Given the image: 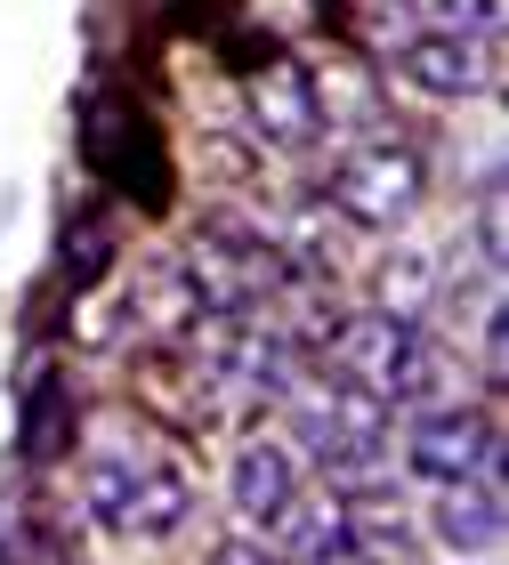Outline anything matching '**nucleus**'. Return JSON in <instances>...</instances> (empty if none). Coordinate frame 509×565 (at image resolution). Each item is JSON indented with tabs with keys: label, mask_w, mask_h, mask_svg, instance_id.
Segmentation results:
<instances>
[{
	"label": "nucleus",
	"mask_w": 509,
	"mask_h": 565,
	"mask_svg": "<svg viewBox=\"0 0 509 565\" xmlns=\"http://www.w3.org/2000/svg\"><path fill=\"white\" fill-rule=\"evenodd\" d=\"M202 316H259V307L291 299V267L284 250L267 243V226H243V218H202V235L178 250Z\"/></svg>",
	"instance_id": "39448f33"
},
{
	"label": "nucleus",
	"mask_w": 509,
	"mask_h": 565,
	"mask_svg": "<svg viewBox=\"0 0 509 565\" xmlns=\"http://www.w3.org/2000/svg\"><path fill=\"white\" fill-rule=\"evenodd\" d=\"M284 445L299 460H316V477L332 493H364V484H389V404L364 396L356 380H340L332 364L299 372L284 396Z\"/></svg>",
	"instance_id": "f03ea898"
},
{
	"label": "nucleus",
	"mask_w": 509,
	"mask_h": 565,
	"mask_svg": "<svg viewBox=\"0 0 509 565\" xmlns=\"http://www.w3.org/2000/svg\"><path fill=\"white\" fill-rule=\"evenodd\" d=\"M73 445H82V388H73L57 364H33L24 404H17V452H24V469H57Z\"/></svg>",
	"instance_id": "9d476101"
},
{
	"label": "nucleus",
	"mask_w": 509,
	"mask_h": 565,
	"mask_svg": "<svg viewBox=\"0 0 509 565\" xmlns=\"http://www.w3.org/2000/svg\"><path fill=\"white\" fill-rule=\"evenodd\" d=\"M437 282H445V267H437V250H421V243H389L380 250V275H372V307H389V316H428L437 307Z\"/></svg>",
	"instance_id": "dca6fc26"
},
{
	"label": "nucleus",
	"mask_w": 509,
	"mask_h": 565,
	"mask_svg": "<svg viewBox=\"0 0 509 565\" xmlns=\"http://www.w3.org/2000/svg\"><path fill=\"white\" fill-rule=\"evenodd\" d=\"M308 493V460H299L284 436H243L235 460H226V509L251 533H275V518Z\"/></svg>",
	"instance_id": "1a4fd4ad"
},
{
	"label": "nucleus",
	"mask_w": 509,
	"mask_h": 565,
	"mask_svg": "<svg viewBox=\"0 0 509 565\" xmlns=\"http://www.w3.org/2000/svg\"><path fill=\"white\" fill-rule=\"evenodd\" d=\"M73 146H82V170L121 202V211L162 218L178 202V153L162 138L155 106H146L130 82H114V73H106V82L82 89V106H73Z\"/></svg>",
	"instance_id": "f257e3e1"
},
{
	"label": "nucleus",
	"mask_w": 509,
	"mask_h": 565,
	"mask_svg": "<svg viewBox=\"0 0 509 565\" xmlns=\"http://www.w3.org/2000/svg\"><path fill=\"white\" fill-rule=\"evenodd\" d=\"M243 121H251V138L275 146V153H299V146H316L332 121H324V97H316V73L291 57V49H275L267 65H251V82H243Z\"/></svg>",
	"instance_id": "0eeeda50"
},
{
	"label": "nucleus",
	"mask_w": 509,
	"mask_h": 565,
	"mask_svg": "<svg viewBox=\"0 0 509 565\" xmlns=\"http://www.w3.org/2000/svg\"><path fill=\"white\" fill-rule=\"evenodd\" d=\"M428 533L453 550V557H501L509 542V501H501V477H469V484H437V509H428Z\"/></svg>",
	"instance_id": "9b49d317"
},
{
	"label": "nucleus",
	"mask_w": 509,
	"mask_h": 565,
	"mask_svg": "<svg viewBox=\"0 0 509 565\" xmlns=\"http://www.w3.org/2000/svg\"><path fill=\"white\" fill-rule=\"evenodd\" d=\"M340 24H348L356 57H396V49L428 24V9L421 0H364V9H340Z\"/></svg>",
	"instance_id": "f3484780"
},
{
	"label": "nucleus",
	"mask_w": 509,
	"mask_h": 565,
	"mask_svg": "<svg viewBox=\"0 0 509 565\" xmlns=\"http://www.w3.org/2000/svg\"><path fill=\"white\" fill-rule=\"evenodd\" d=\"M121 250H130V235H121L114 202L65 211V235H57V282H65V299H97V291H106V275L121 267Z\"/></svg>",
	"instance_id": "f8f14e48"
},
{
	"label": "nucleus",
	"mask_w": 509,
	"mask_h": 565,
	"mask_svg": "<svg viewBox=\"0 0 509 565\" xmlns=\"http://www.w3.org/2000/svg\"><path fill=\"white\" fill-rule=\"evenodd\" d=\"M396 460H404V477H421V484L501 477V420L477 413V404H404Z\"/></svg>",
	"instance_id": "423d86ee"
},
{
	"label": "nucleus",
	"mask_w": 509,
	"mask_h": 565,
	"mask_svg": "<svg viewBox=\"0 0 509 565\" xmlns=\"http://www.w3.org/2000/svg\"><path fill=\"white\" fill-rule=\"evenodd\" d=\"M275 557L284 565H364L340 493H299L284 518H275Z\"/></svg>",
	"instance_id": "4468645a"
},
{
	"label": "nucleus",
	"mask_w": 509,
	"mask_h": 565,
	"mask_svg": "<svg viewBox=\"0 0 509 565\" xmlns=\"http://www.w3.org/2000/svg\"><path fill=\"white\" fill-rule=\"evenodd\" d=\"M211 565H284V557H275V542H251V533H226V542H211Z\"/></svg>",
	"instance_id": "6ab92c4d"
},
{
	"label": "nucleus",
	"mask_w": 509,
	"mask_h": 565,
	"mask_svg": "<svg viewBox=\"0 0 509 565\" xmlns=\"http://www.w3.org/2000/svg\"><path fill=\"white\" fill-rule=\"evenodd\" d=\"M421 194H428V162H421L413 138H396V121L348 138L332 178H324V202L348 218V235H396L421 211Z\"/></svg>",
	"instance_id": "20e7f679"
},
{
	"label": "nucleus",
	"mask_w": 509,
	"mask_h": 565,
	"mask_svg": "<svg viewBox=\"0 0 509 565\" xmlns=\"http://www.w3.org/2000/svg\"><path fill=\"white\" fill-rule=\"evenodd\" d=\"M389 65H396L404 89L437 97V106H477V97L494 89V41L486 33H453V24H421Z\"/></svg>",
	"instance_id": "6e6552de"
},
{
	"label": "nucleus",
	"mask_w": 509,
	"mask_h": 565,
	"mask_svg": "<svg viewBox=\"0 0 509 565\" xmlns=\"http://www.w3.org/2000/svg\"><path fill=\"white\" fill-rule=\"evenodd\" d=\"M130 323L146 331V340H187V331L202 323V299L178 259H146L138 282H130Z\"/></svg>",
	"instance_id": "2eb2a0df"
},
{
	"label": "nucleus",
	"mask_w": 509,
	"mask_h": 565,
	"mask_svg": "<svg viewBox=\"0 0 509 565\" xmlns=\"http://www.w3.org/2000/svg\"><path fill=\"white\" fill-rule=\"evenodd\" d=\"M187 518H194V484H187V469H170V460L155 452V460L138 469V484L114 501L106 533H121V542H170Z\"/></svg>",
	"instance_id": "ddd939ff"
},
{
	"label": "nucleus",
	"mask_w": 509,
	"mask_h": 565,
	"mask_svg": "<svg viewBox=\"0 0 509 565\" xmlns=\"http://www.w3.org/2000/svg\"><path fill=\"white\" fill-rule=\"evenodd\" d=\"M469 565H501V557H469Z\"/></svg>",
	"instance_id": "aec40b11"
},
{
	"label": "nucleus",
	"mask_w": 509,
	"mask_h": 565,
	"mask_svg": "<svg viewBox=\"0 0 509 565\" xmlns=\"http://www.w3.org/2000/svg\"><path fill=\"white\" fill-rule=\"evenodd\" d=\"M324 364L340 380H356L380 404H445L453 396V364L445 348L428 340L413 316H389V307H356V316H332L324 331Z\"/></svg>",
	"instance_id": "7ed1b4c3"
},
{
	"label": "nucleus",
	"mask_w": 509,
	"mask_h": 565,
	"mask_svg": "<svg viewBox=\"0 0 509 565\" xmlns=\"http://www.w3.org/2000/svg\"><path fill=\"white\" fill-rule=\"evenodd\" d=\"M428 24H453V33H486L501 41V0H421Z\"/></svg>",
	"instance_id": "a211bd4d"
}]
</instances>
